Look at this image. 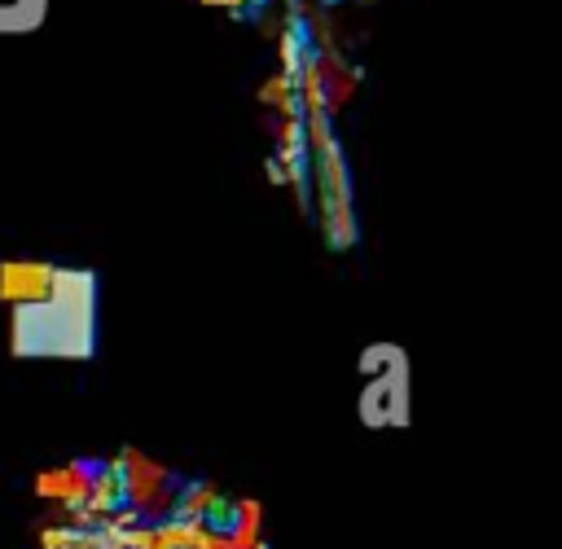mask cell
Wrapping results in <instances>:
<instances>
[{
    "mask_svg": "<svg viewBox=\"0 0 562 549\" xmlns=\"http://www.w3.org/2000/svg\"><path fill=\"white\" fill-rule=\"evenodd\" d=\"M259 101H263L268 110H277V114H299V88H294V79L281 75V70L259 88Z\"/></svg>",
    "mask_w": 562,
    "mask_h": 549,
    "instance_id": "cell-6",
    "label": "cell"
},
{
    "mask_svg": "<svg viewBox=\"0 0 562 549\" xmlns=\"http://www.w3.org/2000/svg\"><path fill=\"white\" fill-rule=\"evenodd\" d=\"M97 466H101V461H70V466L40 470V474H35V496L53 501L57 509H75V505H83Z\"/></svg>",
    "mask_w": 562,
    "mask_h": 549,
    "instance_id": "cell-4",
    "label": "cell"
},
{
    "mask_svg": "<svg viewBox=\"0 0 562 549\" xmlns=\"http://www.w3.org/2000/svg\"><path fill=\"white\" fill-rule=\"evenodd\" d=\"M360 413L369 426H400L404 422V369H395L391 378L386 373H373L369 378V391L360 395Z\"/></svg>",
    "mask_w": 562,
    "mask_h": 549,
    "instance_id": "cell-5",
    "label": "cell"
},
{
    "mask_svg": "<svg viewBox=\"0 0 562 549\" xmlns=\"http://www.w3.org/2000/svg\"><path fill=\"white\" fill-rule=\"evenodd\" d=\"M114 474H119V488H123V505L136 509L140 523H162L171 518L176 509V496H180V479L158 466L154 457H145L140 448H123L114 457Z\"/></svg>",
    "mask_w": 562,
    "mask_h": 549,
    "instance_id": "cell-2",
    "label": "cell"
},
{
    "mask_svg": "<svg viewBox=\"0 0 562 549\" xmlns=\"http://www.w3.org/2000/svg\"><path fill=\"white\" fill-rule=\"evenodd\" d=\"M13 356H88L92 351V277L57 268L48 299L9 307Z\"/></svg>",
    "mask_w": 562,
    "mask_h": 549,
    "instance_id": "cell-1",
    "label": "cell"
},
{
    "mask_svg": "<svg viewBox=\"0 0 562 549\" xmlns=\"http://www.w3.org/2000/svg\"><path fill=\"white\" fill-rule=\"evenodd\" d=\"M202 4H215V9H233V13H241L250 0H202Z\"/></svg>",
    "mask_w": 562,
    "mask_h": 549,
    "instance_id": "cell-7",
    "label": "cell"
},
{
    "mask_svg": "<svg viewBox=\"0 0 562 549\" xmlns=\"http://www.w3.org/2000/svg\"><path fill=\"white\" fill-rule=\"evenodd\" d=\"M57 281V264L48 259H4L0 264V303L4 307H26L48 299Z\"/></svg>",
    "mask_w": 562,
    "mask_h": 549,
    "instance_id": "cell-3",
    "label": "cell"
}]
</instances>
